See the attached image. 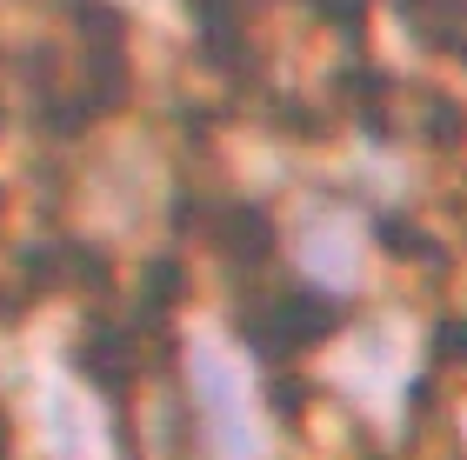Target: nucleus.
Returning a JSON list of instances; mask_svg holds the SVG:
<instances>
[{
    "label": "nucleus",
    "instance_id": "nucleus-3",
    "mask_svg": "<svg viewBox=\"0 0 467 460\" xmlns=\"http://www.w3.org/2000/svg\"><path fill=\"white\" fill-rule=\"evenodd\" d=\"M214 240L227 247L234 261L261 267V261L274 254V220L261 214V207H247V200H227L221 214H214Z\"/></svg>",
    "mask_w": 467,
    "mask_h": 460
},
{
    "label": "nucleus",
    "instance_id": "nucleus-2",
    "mask_svg": "<svg viewBox=\"0 0 467 460\" xmlns=\"http://www.w3.org/2000/svg\"><path fill=\"white\" fill-rule=\"evenodd\" d=\"M348 321V307L321 294V287H281V294H261L247 307V341L261 361H287V353H307V347H321L334 327Z\"/></svg>",
    "mask_w": 467,
    "mask_h": 460
},
{
    "label": "nucleus",
    "instance_id": "nucleus-1",
    "mask_svg": "<svg viewBox=\"0 0 467 460\" xmlns=\"http://www.w3.org/2000/svg\"><path fill=\"white\" fill-rule=\"evenodd\" d=\"M187 381H194V441L214 460H261V434H254L247 381L234 373L221 347L194 341L187 347Z\"/></svg>",
    "mask_w": 467,
    "mask_h": 460
}]
</instances>
